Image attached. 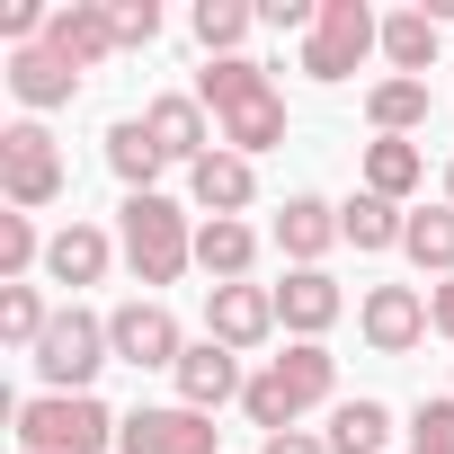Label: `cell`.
Segmentation results:
<instances>
[{
    "mask_svg": "<svg viewBox=\"0 0 454 454\" xmlns=\"http://www.w3.org/2000/svg\"><path fill=\"white\" fill-rule=\"evenodd\" d=\"M196 98H205V116H214V143H223V152L259 160V152H277V143H286V90H277V81H268V63H250V54L205 63V72H196Z\"/></svg>",
    "mask_w": 454,
    "mask_h": 454,
    "instance_id": "cell-1",
    "label": "cell"
},
{
    "mask_svg": "<svg viewBox=\"0 0 454 454\" xmlns=\"http://www.w3.org/2000/svg\"><path fill=\"white\" fill-rule=\"evenodd\" d=\"M330 392H339V356H330L321 339H294L286 356H268V365L250 374L241 410H250L259 436H286V427H303V410H321ZM330 410H339V401H330Z\"/></svg>",
    "mask_w": 454,
    "mask_h": 454,
    "instance_id": "cell-2",
    "label": "cell"
},
{
    "mask_svg": "<svg viewBox=\"0 0 454 454\" xmlns=\"http://www.w3.org/2000/svg\"><path fill=\"white\" fill-rule=\"evenodd\" d=\"M116 250H125L134 286H178V277L196 268V223H187V205H169V196H125Z\"/></svg>",
    "mask_w": 454,
    "mask_h": 454,
    "instance_id": "cell-3",
    "label": "cell"
},
{
    "mask_svg": "<svg viewBox=\"0 0 454 454\" xmlns=\"http://www.w3.org/2000/svg\"><path fill=\"white\" fill-rule=\"evenodd\" d=\"M116 427L125 419L98 392H36V401H19V445L27 454H107Z\"/></svg>",
    "mask_w": 454,
    "mask_h": 454,
    "instance_id": "cell-4",
    "label": "cell"
},
{
    "mask_svg": "<svg viewBox=\"0 0 454 454\" xmlns=\"http://www.w3.org/2000/svg\"><path fill=\"white\" fill-rule=\"evenodd\" d=\"M98 365H116V348H107V312L63 303V312H54V330L36 339V374H45V392H90V383H98Z\"/></svg>",
    "mask_w": 454,
    "mask_h": 454,
    "instance_id": "cell-5",
    "label": "cell"
},
{
    "mask_svg": "<svg viewBox=\"0 0 454 454\" xmlns=\"http://www.w3.org/2000/svg\"><path fill=\"white\" fill-rule=\"evenodd\" d=\"M365 54H383V19L365 10V0H321V27L303 36V81L339 90Z\"/></svg>",
    "mask_w": 454,
    "mask_h": 454,
    "instance_id": "cell-6",
    "label": "cell"
},
{
    "mask_svg": "<svg viewBox=\"0 0 454 454\" xmlns=\"http://www.w3.org/2000/svg\"><path fill=\"white\" fill-rule=\"evenodd\" d=\"M0 196H10V214H45L63 196V152H54V134L36 116L0 125Z\"/></svg>",
    "mask_w": 454,
    "mask_h": 454,
    "instance_id": "cell-7",
    "label": "cell"
},
{
    "mask_svg": "<svg viewBox=\"0 0 454 454\" xmlns=\"http://www.w3.org/2000/svg\"><path fill=\"white\" fill-rule=\"evenodd\" d=\"M107 348H116V365L178 374V356H187V330H178V312H169L160 294H134V303H116V312H107Z\"/></svg>",
    "mask_w": 454,
    "mask_h": 454,
    "instance_id": "cell-8",
    "label": "cell"
},
{
    "mask_svg": "<svg viewBox=\"0 0 454 454\" xmlns=\"http://www.w3.org/2000/svg\"><path fill=\"white\" fill-rule=\"evenodd\" d=\"M205 339H223L232 356L277 339V286H205Z\"/></svg>",
    "mask_w": 454,
    "mask_h": 454,
    "instance_id": "cell-9",
    "label": "cell"
},
{
    "mask_svg": "<svg viewBox=\"0 0 454 454\" xmlns=\"http://www.w3.org/2000/svg\"><path fill=\"white\" fill-rule=\"evenodd\" d=\"M356 330H365L374 356H410V348L427 339V294H419V286H365Z\"/></svg>",
    "mask_w": 454,
    "mask_h": 454,
    "instance_id": "cell-10",
    "label": "cell"
},
{
    "mask_svg": "<svg viewBox=\"0 0 454 454\" xmlns=\"http://www.w3.org/2000/svg\"><path fill=\"white\" fill-rule=\"evenodd\" d=\"M116 454H214V419L187 410V401H169V410H125Z\"/></svg>",
    "mask_w": 454,
    "mask_h": 454,
    "instance_id": "cell-11",
    "label": "cell"
},
{
    "mask_svg": "<svg viewBox=\"0 0 454 454\" xmlns=\"http://www.w3.org/2000/svg\"><path fill=\"white\" fill-rule=\"evenodd\" d=\"M169 383H178V401H187V410H205V419H214L223 401H241V392H250L241 356L223 348V339H187V356H178V374H169Z\"/></svg>",
    "mask_w": 454,
    "mask_h": 454,
    "instance_id": "cell-12",
    "label": "cell"
},
{
    "mask_svg": "<svg viewBox=\"0 0 454 454\" xmlns=\"http://www.w3.org/2000/svg\"><path fill=\"white\" fill-rule=\"evenodd\" d=\"M339 312H348V294H339L330 268H286V286H277V330L286 339H330Z\"/></svg>",
    "mask_w": 454,
    "mask_h": 454,
    "instance_id": "cell-13",
    "label": "cell"
},
{
    "mask_svg": "<svg viewBox=\"0 0 454 454\" xmlns=\"http://www.w3.org/2000/svg\"><path fill=\"white\" fill-rule=\"evenodd\" d=\"M250 196H259V160H241V152H205L196 169H187V205L214 223V214H250Z\"/></svg>",
    "mask_w": 454,
    "mask_h": 454,
    "instance_id": "cell-14",
    "label": "cell"
},
{
    "mask_svg": "<svg viewBox=\"0 0 454 454\" xmlns=\"http://www.w3.org/2000/svg\"><path fill=\"white\" fill-rule=\"evenodd\" d=\"M45 45H54L72 72H98L107 54H125V45H116V19H107V0H63L54 27H45Z\"/></svg>",
    "mask_w": 454,
    "mask_h": 454,
    "instance_id": "cell-15",
    "label": "cell"
},
{
    "mask_svg": "<svg viewBox=\"0 0 454 454\" xmlns=\"http://www.w3.org/2000/svg\"><path fill=\"white\" fill-rule=\"evenodd\" d=\"M143 125H152L160 160H178V169H196V160L214 152V125H205V98H196V90H169V98H152V107H143Z\"/></svg>",
    "mask_w": 454,
    "mask_h": 454,
    "instance_id": "cell-16",
    "label": "cell"
},
{
    "mask_svg": "<svg viewBox=\"0 0 454 454\" xmlns=\"http://www.w3.org/2000/svg\"><path fill=\"white\" fill-rule=\"evenodd\" d=\"M277 250H286L294 268H321V259L339 250V205H330V196H286V205H277Z\"/></svg>",
    "mask_w": 454,
    "mask_h": 454,
    "instance_id": "cell-17",
    "label": "cell"
},
{
    "mask_svg": "<svg viewBox=\"0 0 454 454\" xmlns=\"http://www.w3.org/2000/svg\"><path fill=\"white\" fill-rule=\"evenodd\" d=\"M196 268H205L214 286H250V268H259V232H250L241 214L196 223Z\"/></svg>",
    "mask_w": 454,
    "mask_h": 454,
    "instance_id": "cell-18",
    "label": "cell"
},
{
    "mask_svg": "<svg viewBox=\"0 0 454 454\" xmlns=\"http://www.w3.org/2000/svg\"><path fill=\"white\" fill-rule=\"evenodd\" d=\"M436 54H445L436 10H392V19H383V63H392V81H427Z\"/></svg>",
    "mask_w": 454,
    "mask_h": 454,
    "instance_id": "cell-19",
    "label": "cell"
},
{
    "mask_svg": "<svg viewBox=\"0 0 454 454\" xmlns=\"http://www.w3.org/2000/svg\"><path fill=\"white\" fill-rule=\"evenodd\" d=\"M107 259H116V241L98 232V223H63V232L45 241V277H54V286H72V294H81V286H98V277H107Z\"/></svg>",
    "mask_w": 454,
    "mask_h": 454,
    "instance_id": "cell-20",
    "label": "cell"
},
{
    "mask_svg": "<svg viewBox=\"0 0 454 454\" xmlns=\"http://www.w3.org/2000/svg\"><path fill=\"white\" fill-rule=\"evenodd\" d=\"M10 90H19V107H72L81 98V72L54 54V45H27V54H10Z\"/></svg>",
    "mask_w": 454,
    "mask_h": 454,
    "instance_id": "cell-21",
    "label": "cell"
},
{
    "mask_svg": "<svg viewBox=\"0 0 454 454\" xmlns=\"http://www.w3.org/2000/svg\"><path fill=\"white\" fill-rule=\"evenodd\" d=\"M107 169L125 178V196H160V169H169V160H160V143H152L143 116H116V125H107Z\"/></svg>",
    "mask_w": 454,
    "mask_h": 454,
    "instance_id": "cell-22",
    "label": "cell"
},
{
    "mask_svg": "<svg viewBox=\"0 0 454 454\" xmlns=\"http://www.w3.org/2000/svg\"><path fill=\"white\" fill-rule=\"evenodd\" d=\"M401 232H410V205H392L374 187H356L339 205V241H356V250H401Z\"/></svg>",
    "mask_w": 454,
    "mask_h": 454,
    "instance_id": "cell-23",
    "label": "cell"
},
{
    "mask_svg": "<svg viewBox=\"0 0 454 454\" xmlns=\"http://www.w3.org/2000/svg\"><path fill=\"white\" fill-rule=\"evenodd\" d=\"M419 178H427V152H419V143H401V134H374V143H365V187H374V196L410 205Z\"/></svg>",
    "mask_w": 454,
    "mask_h": 454,
    "instance_id": "cell-24",
    "label": "cell"
},
{
    "mask_svg": "<svg viewBox=\"0 0 454 454\" xmlns=\"http://www.w3.org/2000/svg\"><path fill=\"white\" fill-rule=\"evenodd\" d=\"M401 259L419 268V277H454V205H419L410 214V232H401Z\"/></svg>",
    "mask_w": 454,
    "mask_h": 454,
    "instance_id": "cell-25",
    "label": "cell"
},
{
    "mask_svg": "<svg viewBox=\"0 0 454 454\" xmlns=\"http://www.w3.org/2000/svg\"><path fill=\"white\" fill-rule=\"evenodd\" d=\"M427 107H436L427 81H374V90H365V125H374V134H401V143L427 125Z\"/></svg>",
    "mask_w": 454,
    "mask_h": 454,
    "instance_id": "cell-26",
    "label": "cell"
},
{
    "mask_svg": "<svg viewBox=\"0 0 454 454\" xmlns=\"http://www.w3.org/2000/svg\"><path fill=\"white\" fill-rule=\"evenodd\" d=\"M196 45H205V63H232L241 54V36L259 27V10H250V0H196Z\"/></svg>",
    "mask_w": 454,
    "mask_h": 454,
    "instance_id": "cell-27",
    "label": "cell"
},
{
    "mask_svg": "<svg viewBox=\"0 0 454 454\" xmlns=\"http://www.w3.org/2000/svg\"><path fill=\"white\" fill-rule=\"evenodd\" d=\"M321 436H330V454H383V436H392V410L356 392V401H339V410H330V427H321Z\"/></svg>",
    "mask_w": 454,
    "mask_h": 454,
    "instance_id": "cell-28",
    "label": "cell"
},
{
    "mask_svg": "<svg viewBox=\"0 0 454 454\" xmlns=\"http://www.w3.org/2000/svg\"><path fill=\"white\" fill-rule=\"evenodd\" d=\"M45 330H54V312H45V294H36V286H0V339L36 356V339H45Z\"/></svg>",
    "mask_w": 454,
    "mask_h": 454,
    "instance_id": "cell-29",
    "label": "cell"
},
{
    "mask_svg": "<svg viewBox=\"0 0 454 454\" xmlns=\"http://www.w3.org/2000/svg\"><path fill=\"white\" fill-rule=\"evenodd\" d=\"M45 259L36 241V214H0V286H27V268Z\"/></svg>",
    "mask_w": 454,
    "mask_h": 454,
    "instance_id": "cell-30",
    "label": "cell"
},
{
    "mask_svg": "<svg viewBox=\"0 0 454 454\" xmlns=\"http://www.w3.org/2000/svg\"><path fill=\"white\" fill-rule=\"evenodd\" d=\"M410 454H454V392L410 410Z\"/></svg>",
    "mask_w": 454,
    "mask_h": 454,
    "instance_id": "cell-31",
    "label": "cell"
},
{
    "mask_svg": "<svg viewBox=\"0 0 454 454\" xmlns=\"http://www.w3.org/2000/svg\"><path fill=\"white\" fill-rule=\"evenodd\" d=\"M107 19H116V45H152L160 36V0H107Z\"/></svg>",
    "mask_w": 454,
    "mask_h": 454,
    "instance_id": "cell-32",
    "label": "cell"
},
{
    "mask_svg": "<svg viewBox=\"0 0 454 454\" xmlns=\"http://www.w3.org/2000/svg\"><path fill=\"white\" fill-rule=\"evenodd\" d=\"M259 27H277V36H312V27H321V0H259Z\"/></svg>",
    "mask_w": 454,
    "mask_h": 454,
    "instance_id": "cell-33",
    "label": "cell"
},
{
    "mask_svg": "<svg viewBox=\"0 0 454 454\" xmlns=\"http://www.w3.org/2000/svg\"><path fill=\"white\" fill-rule=\"evenodd\" d=\"M259 454H330V436H312V427H286V436H259Z\"/></svg>",
    "mask_w": 454,
    "mask_h": 454,
    "instance_id": "cell-34",
    "label": "cell"
},
{
    "mask_svg": "<svg viewBox=\"0 0 454 454\" xmlns=\"http://www.w3.org/2000/svg\"><path fill=\"white\" fill-rule=\"evenodd\" d=\"M427 330H436V339H454V277L427 294Z\"/></svg>",
    "mask_w": 454,
    "mask_h": 454,
    "instance_id": "cell-35",
    "label": "cell"
},
{
    "mask_svg": "<svg viewBox=\"0 0 454 454\" xmlns=\"http://www.w3.org/2000/svg\"><path fill=\"white\" fill-rule=\"evenodd\" d=\"M445 205H454V160H445Z\"/></svg>",
    "mask_w": 454,
    "mask_h": 454,
    "instance_id": "cell-36",
    "label": "cell"
}]
</instances>
